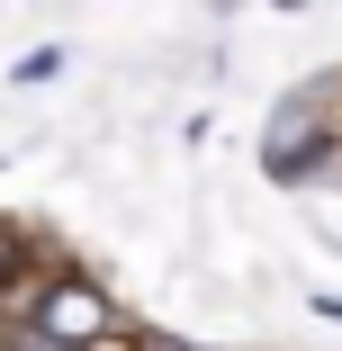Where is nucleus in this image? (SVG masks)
Listing matches in <instances>:
<instances>
[{
	"label": "nucleus",
	"instance_id": "obj_1",
	"mask_svg": "<svg viewBox=\"0 0 342 351\" xmlns=\"http://www.w3.org/2000/svg\"><path fill=\"white\" fill-rule=\"evenodd\" d=\"M36 324H45V342H54V351H90V342L108 333V298L90 289V279H54L45 306H36Z\"/></svg>",
	"mask_w": 342,
	"mask_h": 351
},
{
	"label": "nucleus",
	"instance_id": "obj_5",
	"mask_svg": "<svg viewBox=\"0 0 342 351\" xmlns=\"http://www.w3.org/2000/svg\"><path fill=\"white\" fill-rule=\"evenodd\" d=\"M45 351H54V342H45Z\"/></svg>",
	"mask_w": 342,
	"mask_h": 351
},
{
	"label": "nucleus",
	"instance_id": "obj_2",
	"mask_svg": "<svg viewBox=\"0 0 342 351\" xmlns=\"http://www.w3.org/2000/svg\"><path fill=\"white\" fill-rule=\"evenodd\" d=\"M280 180H297V171H315L324 162V126H297V117H280V135H270V154H261Z\"/></svg>",
	"mask_w": 342,
	"mask_h": 351
},
{
	"label": "nucleus",
	"instance_id": "obj_4",
	"mask_svg": "<svg viewBox=\"0 0 342 351\" xmlns=\"http://www.w3.org/2000/svg\"><path fill=\"white\" fill-rule=\"evenodd\" d=\"M10 270H19V234L0 226V279H10Z\"/></svg>",
	"mask_w": 342,
	"mask_h": 351
},
{
	"label": "nucleus",
	"instance_id": "obj_3",
	"mask_svg": "<svg viewBox=\"0 0 342 351\" xmlns=\"http://www.w3.org/2000/svg\"><path fill=\"white\" fill-rule=\"evenodd\" d=\"M54 73H63V54H54V45H36V54L19 63V82H54Z\"/></svg>",
	"mask_w": 342,
	"mask_h": 351
}]
</instances>
